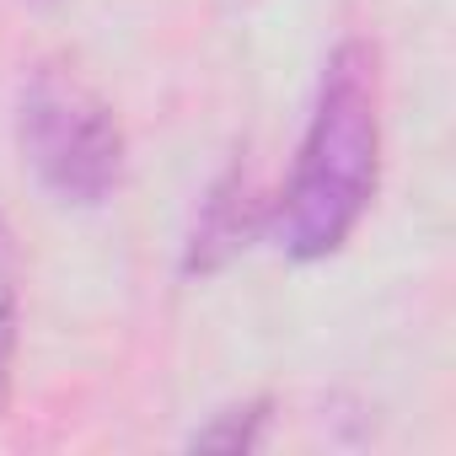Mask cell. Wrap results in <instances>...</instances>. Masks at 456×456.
I'll list each match as a JSON object with an SVG mask.
<instances>
[{
    "instance_id": "6da1fadb",
    "label": "cell",
    "mask_w": 456,
    "mask_h": 456,
    "mask_svg": "<svg viewBox=\"0 0 456 456\" xmlns=\"http://www.w3.org/2000/svg\"><path fill=\"white\" fill-rule=\"evenodd\" d=\"M381 183V60L365 38H344L322 76L269 209V237L290 264H328L360 232Z\"/></svg>"
},
{
    "instance_id": "7a4b0ae2",
    "label": "cell",
    "mask_w": 456,
    "mask_h": 456,
    "mask_svg": "<svg viewBox=\"0 0 456 456\" xmlns=\"http://www.w3.org/2000/svg\"><path fill=\"white\" fill-rule=\"evenodd\" d=\"M17 151L33 183L65 209H97L124 183L118 113L65 65H33L17 86Z\"/></svg>"
},
{
    "instance_id": "3957f363",
    "label": "cell",
    "mask_w": 456,
    "mask_h": 456,
    "mask_svg": "<svg viewBox=\"0 0 456 456\" xmlns=\"http://www.w3.org/2000/svg\"><path fill=\"white\" fill-rule=\"evenodd\" d=\"M253 232H258L253 177L242 167H232V172H220L199 199V215H193L188 242H183V274H220L248 248Z\"/></svg>"
},
{
    "instance_id": "277c9868",
    "label": "cell",
    "mask_w": 456,
    "mask_h": 456,
    "mask_svg": "<svg viewBox=\"0 0 456 456\" xmlns=\"http://www.w3.org/2000/svg\"><path fill=\"white\" fill-rule=\"evenodd\" d=\"M17 338H22V253H17L12 220L0 215V413H6V403H12Z\"/></svg>"
},
{
    "instance_id": "5b68a950",
    "label": "cell",
    "mask_w": 456,
    "mask_h": 456,
    "mask_svg": "<svg viewBox=\"0 0 456 456\" xmlns=\"http://www.w3.org/2000/svg\"><path fill=\"white\" fill-rule=\"evenodd\" d=\"M264 424H269V403L220 408L204 429H193V445H209V451H253V445H264Z\"/></svg>"
}]
</instances>
